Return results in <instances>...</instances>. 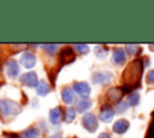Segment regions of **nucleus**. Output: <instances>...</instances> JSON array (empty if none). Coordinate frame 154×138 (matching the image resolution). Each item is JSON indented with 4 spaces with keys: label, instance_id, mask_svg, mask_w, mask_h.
Masks as SVG:
<instances>
[{
    "label": "nucleus",
    "instance_id": "1",
    "mask_svg": "<svg viewBox=\"0 0 154 138\" xmlns=\"http://www.w3.org/2000/svg\"><path fill=\"white\" fill-rule=\"evenodd\" d=\"M144 65L143 59L132 60L123 72V83L124 85L134 89H138L141 86V77L143 72Z\"/></svg>",
    "mask_w": 154,
    "mask_h": 138
},
{
    "label": "nucleus",
    "instance_id": "2",
    "mask_svg": "<svg viewBox=\"0 0 154 138\" xmlns=\"http://www.w3.org/2000/svg\"><path fill=\"white\" fill-rule=\"evenodd\" d=\"M22 112L20 104L10 100V98H0V115L2 118H12L18 115Z\"/></svg>",
    "mask_w": 154,
    "mask_h": 138
},
{
    "label": "nucleus",
    "instance_id": "3",
    "mask_svg": "<svg viewBox=\"0 0 154 138\" xmlns=\"http://www.w3.org/2000/svg\"><path fill=\"white\" fill-rule=\"evenodd\" d=\"M82 125L83 127L88 131V132H95L97 130V119L95 118L94 114L91 113H87L83 118H82Z\"/></svg>",
    "mask_w": 154,
    "mask_h": 138
},
{
    "label": "nucleus",
    "instance_id": "4",
    "mask_svg": "<svg viewBox=\"0 0 154 138\" xmlns=\"http://www.w3.org/2000/svg\"><path fill=\"white\" fill-rule=\"evenodd\" d=\"M113 74L109 71H101V72H95L93 74V82L99 83L101 85H107L111 83Z\"/></svg>",
    "mask_w": 154,
    "mask_h": 138
},
{
    "label": "nucleus",
    "instance_id": "5",
    "mask_svg": "<svg viewBox=\"0 0 154 138\" xmlns=\"http://www.w3.org/2000/svg\"><path fill=\"white\" fill-rule=\"evenodd\" d=\"M73 91H76L82 98H88L90 95V86L87 82H75L72 85Z\"/></svg>",
    "mask_w": 154,
    "mask_h": 138
},
{
    "label": "nucleus",
    "instance_id": "6",
    "mask_svg": "<svg viewBox=\"0 0 154 138\" xmlns=\"http://www.w3.org/2000/svg\"><path fill=\"white\" fill-rule=\"evenodd\" d=\"M20 82H22L24 85L29 86V88H34V86H36L37 83H38L36 72L30 71V72H26V73L22 74V77H20Z\"/></svg>",
    "mask_w": 154,
    "mask_h": 138
},
{
    "label": "nucleus",
    "instance_id": "7",
    "mask_svg": "<svg viewBox=\"0 0 154 138\" xmlns=\"http://www.w3.org/2000/svg\"><path fill=\"white\" fill-rule=\"evenodd\" d=\"M113 115H114V109L108 106V104H103L100 109V114H99V118L101 121L103 122H109L112 119H113Z\"/></svg>",
    "mask_w": 154,
    "mask_h": 138
},
{
    "label": "nucleus",
    "instance_id": "8",
    "mask_svg": "<svg viewBox=\"0 0 154 138\" xmlns=\"http://www.w3.org/2000/svg\"><path fill=\"white\" fill-rule=\"evenodd\" d=\"M75 60V53H73V49L71 47H65L61 49L60 52V61L63 65H66V64H70Z\"/></svg>",
    "mask_w": 154,
    "mask_h": 138
},
{
    "label": "nucleus",
    "instance_id": "9",
    "mask_svg": "<svg viewBox=\"0 0 154 138\" xmlns=\"http://www.w3.org/2000/svg\"><path fill=\"white\" fill-rule=\"evenodd\" d=\"M20 64L25 68H32L35 66V64H36V56L30 52H25L20 56Z\"/></svg>",
    "mask_w": 154,
    "mask_h": 138
},
{
    "label": "nucleus",
    "instance_id": "10",
    "mask_svg": "<svg viewBox=\"0 0 154 138\" xmlns=\"http://www.w3.org/2000/svg\"><path fill=\"white\" fill-rule=\"evenodd\" d=\"M6 67H7V74L10 78H16L19 74V66L14 59H10L6 62Z\"/></svg>",
    "mask_w": 154,
    "mask_h": 138
},
{
    "label": "nucleus",
    "instance_id": "11",
    "mask_svg": "<svg viewBox=\"0 0 154 138\" xmlns=\"http://www.w3.org/2000/svg\"><path fill=\"white\" fill-rule=\"evenodd\" d=\"M112 60L114 64L117 65H123L126 60V55H125V52L120 48H114L113 52H112Z\"/></svg>",
    "mask_w": 154,
    "mask_h": 138
},
{
    "label": "nucleus",
    "instance_id": "12",
    "mask_svg": "<svg viewBox=\"0 0 154 138\" xmlns=\"http://www.w3.org/2000/svg\"><path fill=\"white\" fill-rule=\"evenodd\" d=\"M61 100L64 103L66 104H71L76 101V96H75V92L73 90L70 88V86H66L63 91H61Z\"/></svg>",
    "mask_w": 154,
    "mask_h": 138
},
{
    "label": "nucleus",
    "instance_id": "13",
    "mask_svg": "<svg viewBox=\"0 0 154 138\" xmlns=\"http://www.w3.org/2000/svg\"><path fill=\"white\" fill-rule=\"evenodd\" d=\"M129 126H130V124H129L128 120H125V119H119L118 121L114 122V125H113L112 128H113V131H114L116 133L123 134V133H125V132L128 131Z\"/></svg>",
    "mask_w": 154,
    "mask_h": 138
},
{
    "label": "nucleus",
    "instance_id": "14",
    "mask_svg": "<svg viewBox=\"0 0 154 138\" xmlns=\"http://www.w3.org/2000/svg\"><path fill=\"white\" fill-rule=\"evenodd\" d=\"M106 96L111 102L119 103V101H122V90L119 88H109Z\"/></svg>",
    "mask_w": 154,
    "mask_h": 138
},
{
    "label": "nucleus",
    "instance_id": "15",
    "mask_svg": "<svg viewBox=\"0 0 154 138\" xmlns=\"http://www.w3.org/2000/svg\"><path fill=\"white\" fill-rule=\"evenodd\" d=\"M61 108L60 107H55L53 109L49 110V120L53 125H59L61 122Z\"/></svg>",
    "mask_w": 154,
    "mask_h": 138
},
{
    "label": "nucleus",
    "instance_id": "16",
    "mask_svg": "<svg viewBox=\"0 0 154 138\" xmlns=\"http://www.w3.org/2000/svg\"><path fill=\"white\" fill-rule=\"evenodd\" d=\"M36 88V92H37V95H40V96H46V95H48L49 94V91H51V86H49V84L46 82V80H38V83H37V85L35 86Z\"/></svg>",
    "mask_w": 154,
    "mask_h": 138
},
{
    "label": "nucleus",
    "instance_id": "17",
    "mask_svg": "<svg viewBox=\"0 0 154 138\" xmlns=\"http://www.w3.org/2000/svg\"><path fill=\"white\" fill-rule=\"evenodd\" d=\"M38 136H40V132L36 127H29L22 132L20 138H37Z\"/></svg>",
    "mask_w": 154,
    "mask_h": 138
},
{
    "label": "nucleus",
    "instance_id": "18",
    "mask_svg": "<svg viewBox=\"0 0 154 138\" xmlns=\"http://www.w3.org/2000/svg\"><path fill=\"white\" fill-rule=\"evenodd\" d=\"M90 107H91V101H90L89 98H82V100L78 101V103H77V110L81 112V113L88 110Z\"/></svg>",
    "mask_w": 154,
    "mask_h": 138
},
{
    "label": "nucleus",
    "instance_id": "19",
    "mask_svg": "<svg viewBox=\"0 0 154 138\" xmlns=\"http://www.w3.org/2000/svg\"><path fill=\"white\" fill-rule=\"evenodd\" d=\"M76 118V109L72 108V107H69L65 109V113H64V121L65 122H72Z\"/></svg>",
    "mask_w": 154,
    "mask_h": 138
},
{
    "label": "nucleus",
    "instance_id": "20",
    "mask_svg": "<svg viewBox=\"0 0 154 138\" xmlns=\"http://www.w3.org/2000/svg\"><path fill=\"white\" fill-rule=\"evenodd\" d=\"M125 49H126V52H128L129 55H138L142 52V48L138 47V46H136V44H126L125 46Z\"/></svg>",
    "mask_w": 154,
    "mask_h": 138
},
{
    "label": "nucleus",
    "instance_id": "21",
    "mask_svg": "<svg viewBox=\"0 0 154 138\" xmlns=\"http://www.w3.org/2000/svg\"><path fill=\"white\" fill-rule=\"evenodd\" d=\"M94 53H95V55H96L97 58L105 59V58L108 55V49L105 48V47H101V46H96V47L94 48Z\"/></svg>",
    "mask_w": 154,
    "mask_h": 138
},
{
    "label": "nucleus",
    "instance_id": "22",
    "mask_svg": "<svg viewBox=\"0 0 154 138\" xmlns=\"http://www.w3.org/2000/svg\"><path fill=\"white\" fill-rule=\"evenodd\" d=\"M140 103V95L137 92H131L128 97V104H130L131 107H135Z\"/></svg>",
    "mask_w": 154,
    "mask_h": 138
},
{
    "label": "nucleus",
    "instance_id": "23",
    "mask_svg": "<svg viewBox=\"0 0 154 138\" xmlns=\"http://www.w3.org/2000/svg\"><path fill=\"white\" fill-rule=\"evenodd\" d=\"M42 48H43L46 52H48V53L53 54V53H55V52L58 50L59 44H48V43H46V44H43V46H42Z\"/></svg>",
    "mask_w": 154,
    "mask_h": 138
},
{
    "label": "nucleus",
    "instance_id": "24",
    "mask_svg": "<svg viewBox=\"0 0 154 138\" xmlns=\"http://www.w3.org/2000/svg\"><path fill=\"white\" fill-rule=\"evenodd\" d=\"M73 48L79 53V54H87L89 53V47L87 44H75Z\"/></svg>",
    "mask_w": 154,
    "mask_h": 138
},
{
    "label": "nucleus",
    "instance_id": "25",
    "mask_svg": "<svg viewBox=\"0 0 154 138\" xmlns=\"http://www.w3.org/2000/svg\"><path fill=\"white\" fill-rule=\"evenodd\" d=\"M126 109H128V103H125V102H123V101H120V102L117 103V106H116V112H118V113H124Z\"/></svg>",
    "mask_w": 154,
    "mask_h": 138
},
{
    "label": "nucleus",
    "instance_id": "26",
    "mask_svg": "<svg viewBox=\"0 0 154 138\" xmlns=\"http://www.w3.org/2000/svg\"><path fill=\"white\" fill-rule=\"evenodd\" d=\"M147 82L149 84H154V70L149 71L148 74H147Z\"/></svg>",
    "mask_w": 154,
    "mask_h": 138
},
{
    "label": "nucleus",
    "instance_id": "27",
    "mask_svg": "<svg viewBox=\"0 0 154 138\" xmlns=\"http://www.w3.org/2000/svg\"><path fill=\"white\" fill-rule=\"evenodd\" d=\"M99 138H111V136H109L108 133H106V132H102V133L99 136Z\"/></svg>",
    "mask_w": 154,
    "mask_h": 138
},
{
    "label": "nucleus",
    "instance_id": "28",
    "mask_svg": "<svg viewBox=\"0 0 154 138\" xmlns=\"http://www.w3.org/2000/svg\"><path fill=\"white\" fill-rule=\"evenodd\" d=\"M6 138H19L17 134H13V133H7L6 134Z\"/></svg>",
    "mask_w": 154,
    "mask_h": 138
},
{
    "label": "nucleus",
    "instance_id": "29",
    "mask_svg": "<svg viewBox=\"0 0 154 138\" xmlns=\"http://www.w3.org/2000/svg\"><path fill=\"white\" fill-rule=\"evenodd\" d=\"M149 49L154 52V43H150V44H149Z\"/></svg>",
    "mask_w": 154,
    "mask_h": 138
},
{
    "label": "nucleus",
    "instance_id": "30",
    "mask_svg": "<svg viewBox=\"0 0 154 138\" xmlns=\"http://www.w3.org/2000/svg\"><path fill=\"white\" fill-rule=\"evenodd\" d=\"M52 138H61V136H60L59 133H57V134H54V136H53Z\"/></svg>",
    "mask_w": 154,
    "mask_h": 138
},
{
    "label": "nucleus",
    "instance_id": "31",
    "mask_svg": "<svg viewBox=\"0 0 154 138\" xmlns=\"http://www.w3.org/2000/svg\"><path fill=\"white\" fill-rule=\"evenodd\" d=\"M2 83H4V82H2V76H1V73H0V85H1Z\"/></svg>",
    "mask_w": 154,
    "mask_h": 138
}]
</instances>
